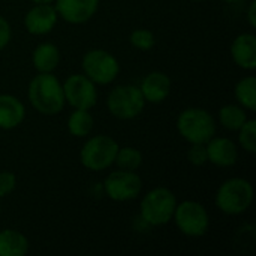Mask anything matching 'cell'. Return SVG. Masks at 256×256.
Returning <instances> with one entry per match:
<instances>
[{
  "label": "cell",
  "instance_id": "21",
  "mask_svg": "<svg viewBox=\"0 0 256 256\" xmlns=\"http://www.w3.org/2000/svg\"><path fill=\"white\" fill-rule=\"evenodd\" d=\"M248 118H249L248 112H246V110L242 105L228 104V105H224L219 110V122L228 130L237 132L244 124V122Z\"/></svg>",
  "mask_w": 256,
  "mask_h": 256
},
{
  "label": "cell",
  "instance_id": "16",
  "mask_svg": "<svg viewBox=\"0 0 256 256\" xmlns=\"http://www.w3.org/2000/svg\"><path fill=\"white\" fill-rule=\"evenodd\" d=\"M26 118L24 104L14 94H0V129L12 130Z\"/></svg>",
  "mask_w": 256,
  "mask_h": 256
},
{
  "label": "cell",
  "instance_id": "30",
  "mask_svg": "<svg viewBox=\"0 0 256 256\" xmlns=\"http://www.w3.org/2000/svg\"><path fill=\"white\" fill-rule=\"evenodd\" d=\"M226 3H240V2H244V0H224Z\"/></svg>",
  "mask_w": 256,
  "mask_h": 256
},
{
  "label": "cell",
  "instance_id": "7",
  "mask_svg": "<svg viewBox=\"0 0 256 256\" xmlns=\"http://www.w3.org/2000/svg\"><path fill=\"white\" fill-rule=\"evenodd\" d=\"M172 220L178 231L190 238H200L207 234L210 226V216L207 208L198 201H183L177 202Z\"/></svg>",
  "mask_w": 256,
  "mask_h": 256
},
{
  "label": "cell",
  "instance_id": "28",
  "mask_svg": "<svg viewBox=\"0 0 256 256\" xmlns=\"http://www.w3.org/2000/svg\"><path fill=\"white\" fill-rule=\"evenodd\" d=\"M248 21L250 27H256V0H252L248 9Z\"/></svg>",
  "mask_w": 256,
  "mask_h": 256
},
{
  "label": "cell",
  "instance_id": "14",
  "mask_svg": "<svg viewBox=\"0 0 256 256\" xmlns=\"http://www.w3.org/2000/svg\"><path fill=\"white\" fill-rule=\"evenodd\" d=\"M140 90L148 104H162L171 94L172 81L171 78L160 70H153L147 74L140 86Z\"/></svg>",
  "mask_w": 256,
  "mask_h": 256
},
{
  "label": "cell",
  "instance_id": "24",
  "mask_svg": "<svg viewBox=\"0 0 256 256\" xmlns=\"http://www.w3.org/2000/svg\"><path fill=\"white\" fill-rule=\"evenodd\" d=\"M129 42L136 50L148 51V50H152L154 46L156 38H154L153 32L148 30V28H135L129 36Z\"/></svg>",
  "mask_w": 256,
  "mask_h": 256
},
{
  "label": "cell",
  "instance_id": "12",
  "mask_svg": "<svg viewBox=\"0 0 256 256\" xmlns=\"http://www.w3.org/2000/svg\"><path fill=\"white\" fill-rule=\"evenodd\" d=\"M58 20L52 4H34L24 16V27L30 34L44 36L52 32Z\"/></svg>",
  "mask_w": 256,
  "mask_h": 256
},
{
  "label": "cell",
  "instance_id": "29",
  "mask_svg": "<svg viewBox=\"0 0 256 256\" xmlns=\"http://www.w3.org/2000/svg\"><path fill=\"white\" fill-rule=\"evenodd\" d=\"M34 4H52L54 0H32Z\"/></svg>",
  "mask_w": 256,
  "mask_h": 256
},
{
  "label": "cell",
  "instance_id": "26",
  "mask_svg": "<svg viewBox=\"0 0 256 256\" xmlns=\"http://www.w3.org/2000/svg\"><path fill=\"white\" fill-rule=\"evenodd\" d=\"M16 188V176L12 171H0V198L8 196Z\"/></svg>",
  "mask_w": 256,
  "mask_h": 256
},
{
  "label": "cell",
  "instance_id": "19",
  "mask_svg": "<svg viewBox=\"0 0 256 256\" xmlns=\"http://www.w3.org/2000/svg\"><path fill=\"white\" fill-rule=\"evenodd\" d=\"M93 116L90 114V110H74L68 118V130L72 136L84 138L90 135L93 130Z\"/></svg>",
  "mask_w": 256,
  "mask_h": 256
},
{
  "label": "cell",
  "instance_id": "3",
  "mask_svg": "<svg viewBox=\"0 0 256 256\" xmlns=\"http://www.w3.org/2000/svg\"><path fill=\"white\" fill-rule=\"evenodd\" d=\"M177 130L189 144H207L216 135V120L207 110L190 106L178 114Z\"/></svg>",
  "mask_w": 256,
  "mask_h": 256
},
{
  "label": "cell",
  "instance_id": "23",
  "mask_svg": "<svg viewBox=\"0 0 256 256\" xmlns=\"http://www.w3.org/2000/svg\"><path fill=\"white\" fill-rule=\"evenodd\" d=\"M238 132V142L242 148L250 154L256 153V122L254 118H248L244 124L237 130Z\"/></svg>",
  "mask_w": 256,
  "mask_h": 256
},
{
  "label": "cell",
  "instance_id": "17",
  "mask_svg": "<svg viewBox=\"0 0 256 256\" xmlns=\"http://www.w3.org/2000/svg\"><path fill=\"white\" fill-rule=\"evenodd\" d=\"M28 248V238L21 231L14 228L0 231V256H24Z\"/></svg>",
  "mask_w": 256,
  "mask_h": 256
},
{
  "label": "cell",
  "instance_id": "22",
  "mask_svg": "<svg viewBox=\"0 0 256 256\" xmlns=\"http://www.w3.org/2000/svg\"><path fill=\"white\" fill-rule=\"evenodd\" d=\"M114 164L120 170L136 171L142 165V153L135 147H118Z\"/></svg>",
  "mask_w": 256,
  "mask_h": 256
},
{
  "label": "cell",
  "instance_id": "10",
  "mask_svg": "<svg viewBox=\"0 0 256 256\" xmlns=\"http://www.w3.org/2000/svg\"><path fill=\"white\" fill-rule=\"evenodd\" d=\"M63 86L64 100L74 110H92L98 102L96 84L84 74L69 75Z\"/></svg>",
  "mask_w": 256,
  "mask_h": 256
},
{
  "label": "cell",
  "instance_id": "15",
  "mask_svg": "<svg viewBox=\"0 0 256 256\" xmlns=\"http://www.w3.org/2000/svg\"><path fill=\"white\" fill-rule=\"evenodd\" d=\"M231 57L237 66L246 70L256 69V36L242 33L231 44Z\"/></svg>",
  "mask_w": 256,
  "mask_h": 256
},
{
  "label": "cell",
  "instance_id": "9",
  "mask_svg": "<svg viewBox=\"0 0 256 256\" xmlns=\"http://www.w3.org/2000/svg\"><path fill=\"white\" fill-rule=\"evenodd\" d=\"M104 190L106 196L116 202H128L136 200L142 190V180L136 171L116 170L104 180Z\"/></svg>",
  "mask_w": 256,
  "mask_h": 256
},
{
  "label": "cell",
  "instance_id": "5",
  "mask_svg": "<svg viewBox=\"0 0 256 256\" xmlns=\"http://www.w3.org/2000/svg\"><path fill=\"white\" fill-rule=\"evenodd\" d=\"M118 147V142L112 136L104 134L94 135L84 142L80 152V160L90 171H105L114 165Z\"/></svg>",
  "mask_w": 256,
  "mask_h": 256
},
{
  "label": "cell",
  "instance_id": "11",
  "mask_svg": "<svg viewBox=\"0 0 256 256\" xmlns=\"http://www.w3.org/2000/svg\"><path fill=\"white\" fill-rule=\"evenodd\" d=\"M58 18L69 24H84L94 16L99 0H54Z\"/></svg>",
  "mask_w": 256,
  "mask_h": 256
},
{
  "label": "cell",
  "instance_id": "31",
  "mask_svg": "<svg viewBox=\"0 0 256 256\" xmlns=\"http://www.w3.org/2000/svg\"><path fill=\"white\" fill-rule=\"evenodd\" d=\"M194 2H202V0H194Z\"/></svg>",
  "mask_w": 256,
  "mask_h": 256
},
{
  "label": "cell",
  "instance_id": "25",
  "mask_svg": "<svg viewBox=\"0 0 256 256\" xmlns=\"http://www.w3.org/2000/svg\"><path fill=\"white\" fill-rule=\"evenodd\" d=\"M188 160L194 166H202L208 162L206 144H190L188 150Z\"/></svg>",
  "mask_w": 256,
  "mask_h": 256
},
{
  "label": "cell",
  "instance_id": "6",
  "mask_svg": "<svg viewBox=\"0 0 256 256\" xmlns=\"http://www.w3.org/2000/svg\"><path fill=\"white\" fill-rule=\"evenodd\" d=\"M146 99L140 87L134 84H122L114 87L106 98L110 114L118 120H134L146 108Z\"/></svg>",
  "mask_w": 256,
  "mask_h": 256
},
{
  "label": "cell",
  "instance_id": "13",
  "mask_svg": "<svg viewBox=\"0 0 256 256\" xmlns=\"http://www.w3.org/2000/svg\"><path fill=\"white\" fill-rule=\"evenodd\" d=\"M207 159L210 164L219 168L234 166L238 160V148L237 144L225 136H213L207 144Z\"/></svg>",
  "mask_w": 256,
  "mask_h": 256
},
{
  "label": "cell",
  "instance_id": "20",
  "mask_svg": "<svg viewBox=\"0 0 256 256\" xmlns=\"http://www.w3.org/2000/svg\"><path fill=\"white\" fill-rule=\"evenodd\" d=\"M236 99L246 111L256 110V78L254 75L242 78L234 88Z\"/></svg>",
  "mask_w": 256,
  "mask_h": 256
},
{
  "label": "cell",
  "instance_id": "1",
  "mask_svg": "<svg viewBox=\"0 0 256 256\" xmlns=\"http://www.w3.org/2000/svg\"><path fill=\"white\" fill-rule=\"evenodd\" d=\"M30 105L44 116H57L64 108L63 86L52 72L34 75L27 88Z\"/></svg>",
  "mask_w": 256,
  "mask_h": 256
},
{
  "label": "cell",
  "instance_id": "32",
  "mask_svg": "<svg viewBox=\"0 0 256 256\" xmlns=\"http://www.w3.org/2000/svg\"><path fill=\"white\" fill-rule=\"evenodd\" d=\"M0 207H2V198H0Z\"/></svg>",
  "mask_w": 256,
  "mask_h": 256
},
{
  "label": "cell",
  "instance_id": "2",
  "mask_svg": "<svg viewBox=\"0 0 256 256\" xmlns=\"http://www.w3.org/2000/svg\"><path fill=\"white\" fill-rule=\"evenodd\" d=\"M254 186L249 180L234 177L225 180L214 196L216 207L230 216H237L249 210L254 202Z\"/></svg>",
  "mask_w": 256,
  "mask_h": 256
},
{
  "label": "cell",
  "instance_id": "18",
  "mask_svg": "<svg viewBox=\"0 0 256 256\" xmlns=\"http://www.w3.org/2000/svg\"><path fill=\"white\" fill-rule=\"evenodd\" d=\"M32 62L38 72L40 74L52 72L60 63V51L54 44L42 42L33 50Z\"/></svg>",
  "mask_w": 256,
  "mask_h": 256
},
{
  "label": "cell",
  "instance_id": "8",
  "mask_svg": "<svg viewBox=\"0 0 256 256\" xmlns=\"http://www.w3.org/2000/svg\"><path fill=\"white\" fill-rule=\"evenodd\" d=\"M82 74L90 78L96 86H108L120 74V63L118 60L106 50L94 48L87 51L82 56Z\"/></svg>",
  "mask_w": 256,
  "mask_h": 256
},
{
  "label": "cell",
  "instance_id": "27",
  "mask_svg": "<svg viewBox=\"0 0 256 256\" xmlns=\"http://www.w3.org/2000/svg\"><path fill=\"white\" fill-rule=\"evenodd\" d=\"M10 38H12L10 24L8 22L4 16L0 15V51L8 46V44L10 42Z\"/></svg>",
  "mask_w": 256,
  "mask_h": 256
},
{
  "label": "cell",
  "instance_id": "4",
  "mask_svg": "<svg viewBox=\"0 0 256 256\" xmlns=\"http://www.w3.org/2000/svg\"><path fill=\"white\" fill-rule=\"evenodd\" d=\"M177 207V196L168 188H154L148 190L140 204L141 219L150 226H164L172 220Z\"/></svg>",
  "mask_w": 256,
  "mask_h": 256
}]
</instances>
